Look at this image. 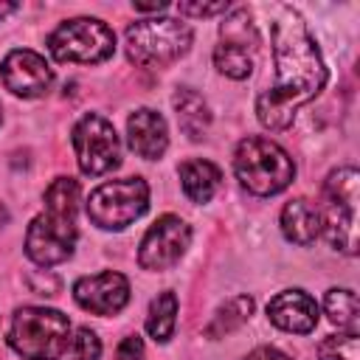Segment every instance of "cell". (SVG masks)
<instances>
[{"mask_svg":"<svg viewBox=\"0 0 360 360\" xmlns=\"http://www.w3.org/2000/svg\"><path fill=\"white\" fill-rule=\"evenodd\" d=\"M270 28L276 82L256 98V118L267 129H287L295 110L323 90L326 68L307 22L292 6H276Z\"/></svg>","mask_w":360,"mask_h":360,"instance_id":"6da1fadb","label":"cell"},{"mask_svg":"<svg viewBox=\"0 0 360 360\" xmlns=\"http://www.w3.org/2000/svg\"><path fill=\"white\" fill-rule=\"evenodd\" d=\"M76 211H79V183L73 177H56L45 188V211L31 219L25 233V253L42 264L65 262L76 248Z\"/></svg>","mask_w":360,"mask_h":360,"instance_id":"7a4b0ae2","label":"cell"},{"mask_svg":"<svg viewBox=\"0 0 360 360\" xmlns=\"http://www.w3.org/2000/svg\"><path fill=\"white\" fill-rule=\"evenodd\" d=\"M233 172H236V180L250 194L270 197V194H278L281 188H287L292 183L295 163L270 138L248 135L239 141V146L233 152Z\"/></svg>","mask_w":360,"mask_h":360,"instance_id":"3957f363","label":"cell"},{"mask_svg":"<svg viewBox=\"0 0 360 360\" xmlns=\"http://www.w3.org/2000/svg\"><path fill=\"white\" fill-rule=\"evenodd\" d=\"M70 321L59 309L20 307L11 315L8 346L25 360H56L68 352Z\"/></svg>","mask_w":360,"mask_h":360,"instance_id":"277c9868","label":"cell"},{"mask_svg":"<svg viewBox=\"0 0 360 360\" xmlns=\"http://www.w3.org/2000/svg\"><path fill=\"white\" fill-rule=\"evenodd\" d=\"M357 188L360 174L354 166L335 169L323 183V205L321 211V231L326 233L335 250L346 256L357 253Z\"/></svg>","mask_w":360,"mask_h":360,"instance_id":"5b68a950","label":"cell"},{"mask_svg":"<svg viewBox=\"0 0 360 360\" xmlns=\"http://www.w3.org/2000/svg\"><path fill=\"white\" fill-rule=\"evenodd\" d=\"M191 48V28L174 17H149L127 28V56L143 68H163Z\"/></svg>","mask_w":360,"mask_h":360,"instance_id":"8992f818","label":"cell"},{"mask_svg":"<svg viewBox=\"0 0 360 360\" xmlns=\"http://www.w3.org/2000/svg\"><path fill=\"white\" fill-rule=\"evenodd\" d=\"M149 208V186L141 177H124L101 183L87 197V217L104 231H121L132 225Z\"/></svg>","mask_w":360,"mask_h":360,"instance_id":"52a82bcc","label":"cell"},{"mask_svg":"<svg viewBox=\"0 0 360 360\" xmlns=\"http://www.w3.org/2000/svg\"><path fill=\"white\" fill-rule=\"evenodd\" d=\"M48 48L56 62H79V65H96L112 56L115 51V34L107 22L96 17H76L62 22L51 37Z\"/></svg>","mask_w":360,"mask_h":360,"instance_id":"ba28073f","label":"cell"},{"mask_svg":"<svg viewBox=\"0 0 360 360\" xmlns=\"http://www.w3.org/2000/svg\"><path fill=\"white\" fill-rule=\"evenodd\" d=\"M73 149H76L79 169L93 177L107 174L121 163V141L115 135V127L98 112H87L76 121Z\"/></svg>","mask_w":360,"mask_h":360,"instance_id":"9c48e42d","label":"cell"},{"mask_svg":"<svg viewBox=\"0 0 360 360\" xmlns=\"http://www.w3.org/2000/svg\"><path fill=\"white\" fill-rule=\"evenodd\" d=\"M191 242V228L174 217V214H163L152 222V228L143 233L141 239V250H138V264L143 270H169L180 262V256L186 253Z\"/></svg>","mask_w":360,"mask_h":360,"instance_id":"30bf717a","label":"cell"},{"mask_svg":"<svg viewBox=\"0 0 360 360\" xmlns=\"http://www.w3.org/2000/svg\"><path fill=\"white\" fill-rule=\"evenodd\" d=\"M0 76H3L6 90H11L14 96H22V98L42 96L53 82V70L48 68V62L28 48H17V51L6 53V59L0 65Z\"/></svg>","mask_w":360,"mask_h":360,"instance_id":"8fae6325","label":"cell"},{"mask_svg":"<svg viewBox=\"0 0 360 360\" xmlns=\"http://www.w3.org/2000/svg\"><path fill=\"white\" fill-rule=\"evenodd\" d=\"M73 298L82 309L93 315H115L129 301V281L112 270L84 276L73 284Z\"/></svg>","mask_w":360,"mask_h":360,"instance_id":"7c38bea8","label":"cell"},{"mask_svg":"<svg viewBox=\"0 0 360 360\" xmlns=\"http://www.w3.org/2000/svg\"><path fill=\"white\" fill-rule=\"evenodd\" d=\"M267 318L284 332L307 335L318 323V304L304 290H284L267 304Z\"/></svg>","mask_w":360,"mask_h":360,"instance_id":"4fadbf2b","label":"cell"},{"mask_svg":"<svg viewBox=\"0 0 360 360\" xmlns=\"http://www.w3.org/2000/svg\"><path fill=\"white\" fill-rule=\"evenodd\" d=\"M127 138H129V146L138 158H146V160H158L166 146H169V129H166V121L160 112L143 107V110H135L127 121Z\"/></svg>","mask_w":360,"mask_h":360,"instance_id":"5bb4252c","label":"cell"},{"mask_svg":"<svg viewBox=\"0 0 360 360\" xmlns=\"http://www.w3.org/2000/svg\"><path fill=\"white\" fill-rule=\"evenodd\" d=\"M281 231L292 245H312L321 236V211L309 200L298 197L281 208Z\"/></svg>","mask_w":360,"mask_h":360,"instance_id":"9a60e30c","label":"cell"},{"mask_svg":"<svg viewBox=\"0 0 360 360\" xmlns=\"http://www.w3.org/2000/svg\"><path fill=\"white\" fill-rule=\"evenodd\" d=\"M180 183H183V191L188 200L194 202H208L214 197V191L219 188L222 183V172L211 163V160H186L180 166Z\"/></svg>","mask_w":360,"mask_h":360,"instance_id":"2e32d148","label":"cell"},{"mask_svg":"<svg viewBox=\"0 0 360 360\" xmlns=\"http://www.w3.org/2000/svg\"><path fill=\"white\" fill-rule=\"evenodd\" d=\"M172 104H174L180 129H183L191 141H200V138L205 135L208 124H211V110H208V104L202 101V96L194 93V90H188V87H180V90L174 93Z\"/></svg>","mask_w":360,"mask_h":360,"instance_id":"e0dca14e","label":"cell"},{"mask_svg":"<svg viewBox=\"0 0 360 360\" xmlns=\"http://www.w3.org/2000/svg\"><path fill=\"white\" fill-rule=\"evenodd\" d=\"M253 51H256V45L222 39L214 48V65L228 79H248L250 70H253Z\"/></svg>","mask_w":360,"mask_h":360,"instance_id":"ac0fdd59","label":"cell"},{"mask_svg":"<svg viewBox=\"0 0 360 360\" xmlns=\"http://www.w3.org/2000/svg\"><path fill=\"white\" fill-rule=\"evenodd\" d=\"M253 307H256V304H253V298H250V295H233L231 301H225V304L214 312L211 323L205 326V335H208V338L231 335L233 329H239L242 323H248V321H250Z\"/></svg>","mask_w":360,"mask_h":360,"instance_id":"d6986e66","label":"cell"},{"mask_svg":"<svg viewBox=\"0 0 360 360\" xmlns=\"http://www.w3.org/2000/svg\"><path fill=\"white\" fill-rule=\"evenodd\" d=\"M174 323H177V295L174 292H160L158 298H152L149 304V315H146V332L158 340V343H166L174 332Z\"/></svg>","mask_w":360,"mask_h":360,"instance_id":"ffe728a7","label":"cell"},{"mask_svg":"<svg viewBox=\"0 0 360 360\" xmlns=\"http://www.w3.org/2000/svg\"><path fill=\"white\" fill-rule=\"evenodd\" d=\"M323 309L329 315V321L346 332H357V321H360V304L357 295L352 290H329L323 298Z\"/></svg>","mask_w":360,"mask_h":360,"instance_id":"44dd1931","label":"cell"},{"mask_svg":"<svg viewBox=\"0 0 360 360\" xmlns=\"http://www.w3.org/2000/svg\"><path fill=\"white\" fill-rule=\"evenodd\" d=\"M318 360H360V338L357 332L329 335L318 343Z\"/></svg>","mask_w":360,"mask_h":360,"instance_id":"7402d4cb","label":"cell"},{"mask_svg":"<svg viewBox=\"0 0 360 360\" xmlns=\"http://www.w3.org/2000/svg\"><path fill=\"white\" fill-rule=\"evenodd\" d=\"M101 354V340L93 329L82 326L76 329V338H73V357L76 360H98Z\"/></svg>","mask_w":360,"mask_h":360,"instance_id":"603a6c76","label":"cell"},{"mask_svg":"<svg viewBox=\"0 0 360 360\" xmlns=\"http://www.w3.org/2000/svg\"><path fill=\"white\" fill-rule=\"evenodd\" d=\"M177 8H180V14H191V17H211V14L228 11L231 6H228L225 0H219V3H180Z\"/></svg>","mask_w":360,"mask_h":360,"instance_id":"cb8c5ba5","label":"cell"},{"mask_svg":"<svg viewBox=\"0 0 360 360\" xmlns=\"http://www.w3.org/2000/svg\"><path fill=\"white\" fill-rule=\"evenodd\" d=\"M115 360H143V340L138 335L124 338L115 349Z\"/></svg>","mask_w":360,"mask_h":360,"instance_id":"d4e9b609","label":"cell"},{"mask_svg":"<svg viewBox=\"0 0 360 360\" xmlns=\"http://www.w3.org/2000/svg\"><path fill=\"white\" fill-rule=\"evenodd\" d=\"M242 360H292L290 354H284L281 349H276V346H259V349H253L248 357H242Z\"/></svg>","mask_w":360,"mask_h":360,"instance_id":"484cf974","label":"cell"},{"mask_svg":"<svg viewBox=\"0 0 360 360\" xmlns=\"http://www.w3.org/2000/svg\"><path fill=\"white\" fill-rule=\"evenodd\" d=\"M163 8H169V3H135V11H163Z\"/></svg>","mask_w":360,"mask_h":360,"instance_id":"4316f807","label":"cell"},{"mask_svg":"<svg viewBox=\"0 0 360 360\" xmlns=\"http://www.w3.org/2000/svg\"><path fill=\"white\" fill-rule=\"evenodd\" d=\"M14 8H17L14 3H0V17H3V14H11Z\"/></svg>","mask_w":360,"mask_h":360,"instance_id":"83f0119b","label":"cell"},{"mask_svg":"<svg viewBox=\"0 0 360 360\" xmlns=\"http://www.w3.org/2000/svg\"><path fill=\"white\" fill-rule=\"evenodd\" d=\"M0 121H3V112H0Z\"/></svg>","mask_w":360,"mask_h":360,"instance_id":"f1b7e54d","label":"cell"}]
</instances>
